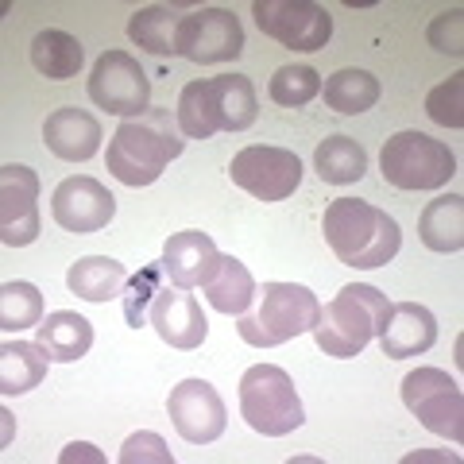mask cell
<instances>
[{
	"instance_id": "1",
	"label": "cell",
	"mask_w": 464,
	"mask_h": 464,
	"mask_svg": "<svg viewBox=\"0 0 464 464\" xmlns=\"http://www.w3.org/2000/svg\"><path fill=\"white\" fill-rule=\"evenodd\" d=\"M322 232H325V244L333 248V256L344 267H364V271L391 264L402 244L395 217H387L380 206L360 201V198L329 201V209L322 217Z\"/></svg>"
},
{
	"instance_id": "2",
	"label": "cell",
	"mask_w": 464,
	"mask_h": 464,
	"mask_svg": "<svg viewBox=\"0 0 464 464\" xmlns=\"http://www.w3.org/2000/svg\"><path fill=\"white\" fill-rule=\"evenodd\" d=\"M259 116V101L244 74H221L209 82H190L179 93V132L186 140H209L213 132H244Z\"/></svg>"
},
{
	"instance_id": "3",
	"label": "cell",
	"mask_w": 464,
	"mask_h": 464,
	"mask_svg": "<svg viewBox=\"0 0 464 464\" xmlns=\"http://www.w3.org/2000/svg\"><path fill=\"white\" fill-rule=\"evenodd\" d=\"M179 121L167 109H148L136 121H124L109 140V170L124 186H151L170 159L182 155Z\"/></svg>"
},
{
	"instance_id": "4",
	"label": "cell",
	"mask_w": 464,
	"mask_h": 464,
	"mask_svg": "<svg viewBox=\"0 0 464 464\" xmlns=\"http://www.w3.org/2000/svg\"><path fill=\"white\" fill-rule=\"evenodd\" d=\"M391 317V302L368 283H348L337 298L322 306V317L314 325V341L325 356L353 360L380 337Z\"/></svg>"
},
{
	"instance_id": "5",
	"label": "cell",
	"mask_w": 464,
	"mask_h": 464,
	"mask_svg": "<svg viewBox=\"0 0 464 464\" xmlns=\"http://www.w3.org/2000/svg\"><path fill=\"white\" fill-rule=\"evenodd\" d=\"M317 317H322V302L310 286L302 283H264L256 290V302L248 314H240V341L252 348H275L314 333Z\"/></svg>"
},
{
	"instance_id": "6",
	"label": "cell",
	"mask_w": 464,
	"mask_h": 464,
	"mask_svg": "<svg viewBox=\"0 0 464 464\" xmlns=\"http://www.w3.org/2000/svg\"><path fill=\"white\" fill-rule=\"evenodd\" d=\"M240 418L264 438H286L306 422V411L279 364H256L240 375Z\"/></svg>"
},
{
	"instance_id": "7",
	"label": "cell",
	"mask_w": 464,
	"mask_h": 464,
	"mask_svg": "<svg viewBox=\"0 0 464 464\" xmlns=\"http://www.w3.org/2000/svg\"><path fill=\"white\" fill-rule=\"evenodd\" d=\"M380 170L399 190H441L457 174V155L449 143L426 132H395L380 151Z\"/></svg>"
},
{
	"instance_id": "8",
	"label": "cell",
	"mask_w": 464,
	"mask_h": 464,
	"mask_svg": "<svg viewBox=\"0 0 464 464\" xmlns=\"http://www.w3.org/2000/svg\"><path fill=\"white\" fill-rule=\"evenodd\" d=\"M402 402L430 433L460 445L464 441V391L441 368H414L402 380Z\"/></svg>"
},
{
	"instance_id": "9",
	"label": "cell",
	"mask_w": 464,
	"mask_h": 464,
	"mask_svg": "<svg viewBox=\"0 0 464 464\" xmlns=\"http://www.w3.org/2000/svg\"><path fill=\"white\" fill-rule=\"evenodd\" d=\"M90 101L97 109H105L124 121L148 112L151 105V82L143 74V66L128 51H105L93 63L90 74Z\"/></svg>"
},
{
	"instance_id": "10",
	"label": "cell",
	"mask_w": 464,
	"mask_h": 464,
	"mask_svg": "<svg viewBox=\"0 0 464 464\" xmlns=\"http://www.w3.org/2000/svg\"><path fill=\"white\" fill-rule=\"evenodd\" d=\"M252 16L259 32L290 51H322L333 39L329 8L314 5V0H256Z\"/></svg>"
},
{
	"instance_id": "11",
	"label": "cell",
	"mask_w": 464,
	"mask_h": 464,
	"mask_svg": "<svg viewBox=\"0 0 464 464\" xmlns=\"http://www.w3.org/2000/svg\"><path fill=\"white\" fill-rule=\"evenodd\" d=\"M228 179L259 201H283L298 190L302 159L286 148H264V143H256V148H244L232 155Z\"/></svg>"
},
{
	"instance_id": "12",
	"label": "cell",
	"mask_w": 464,
	"mask_h": 464,
	"mask_svg": "<svg viewBox=\"0 0 464 464\" xmlns=\"http://www.w3.org/2000/svg\"><path fill=\"white\" fill-rule=\"evenodd\" d=\"M174 54L190 58V63H228L244 54V27L237 12L228 8H198L179 24V43Z\"/></svg>"
},
{
	"instance_id": "13",
	"label": "cell",
	"mask_w": 464,
	"mask_h": 464,
	"mask_svg": "<svg viewBox=\"0 0 464 464\" xmlns=\"http://www.w3.org/2000/svg\"><path fill=\"white\" fill-rule=\"evenodd\" d=\"M39 237V174L24 163L0 167V240L27 248Z\"/></svg>"
},
{
	"instance_id": "14",
	"label": "cell",
	"mask_w": 464,
	"mask_h": 464,
	"mask_svg": "<svg viewBox=\"0 0 464 464\" xmlns=\"http://www.w3.org/2000/svg\"><path fill=\"white\" fill-rule=\"evenodd\" d=\"M167 414H170L174 430H179V438L190 441V445H209V441L221 438L225 426H228L225 402L217 395V387L206 380H182L170 391Z\"/></svg>"
},
{
	"instance_id": "15",
	"label": "cell",
	"mask_w": 464,
	"mask_h": 464,
	"mask_svg": "<svg viewBox=\"0 0 464 464\" xmlns=\"http://www.w3.org/2000/svg\"><path fill=\"white\" fill-rule=\"evenodd\" d=\"M116 213V198L109 194V186H101L90 174H74V179L58 182L51 194V217L58 228L66 232H101Z\"/></svg>"
},
{
	"instance_id": "16",
	"label": "cell",
	"mask_w": 464,
	"mask_h": 464,
	"mask_svg": "<svg viewBox=\"0 0 464 464\" xmlns=\"http://www.w3.org/2000/svg\"><path fill=\"white\" fill-rule=\"evenodd\" d=\"M148 322L155 325L159 337H163L170 348H179V353L201 348V341H206V333H209V322H206V314H201L198 298L186 295L182 286L159 290L151 310H148Z\"/></svg>"
},
{
	"instance_id": "17",
	"label": "cell",
	"mask_w": 464,
	"mask_h": 464,
	"mask_svg": "<svg viewBox=\"0 0 464 464\" xmlns=\"http://www.w3.org/2000/svg\"><path fill=\"white\" fill-rule=\"evenodd\" d=\"M163 275L170 286H182V290H194V286H206L217 264H221V252L209 232H198V228H186V232H174V237L163 244Z\"/></svg>"
},
{
	"instance_id": "18",
	"label": "cell",
	"mask_w": 464,
	"mask_h": 464,
	"mask_svg": "<svg viewBox=\"0 0 464 464\" xmlns=\"http://www.w3.org/2000/svg\"><path fill=\"white\" fill-rule=\"evenodd\" d=\"M43 140H47V151H54L58 159H70V163H85L101 151V124L93 112H85L78 105L54 109L43 124Z\"/></svg>"
},
{
	"instance_id": "19",
	"label": "cell",
	"mask_w": 464,
	"mask_h": 464,
	"mask_svg": "<svg viewBox=\"0 0 464 464\" xmlns=\"http://www.w3.org/2000/svg\"><path fill=\"white\" fill-rule=\"evenodd\" d=\"M438 341V317L418 302H399L391 306V317L380 333V348L391 360H406V356H422Z\"/></svg>"
},
{
	"instance_id": "20",
	"label": "cell",
	"mask_w": 464,
	"mask_h": 464,
	"mask_svg": "<svg viewBox=\"0 0 464 464\" xmlns=\"http://www.w3.org/2000/svg\"><path fill=\"white\" fill-rule=\"evenodd\" d=\"M35 341L54 364H74L93 348V325L74 310H54L35 325Z\"/></svg>"
},
{
	"instance_id": "21",
	"label": "cell",
	"mask_w": 464,
	"mask_h": 464,
	"mask_svg": "<svg viewBox=\"0 0 464 464\" xmlns=\"http://www.w3.org/2000/svg\"><path fill=\"white\" fill-rule=\"evenodd\" d=\"M47 348L39 341H5L0 344V395H27L47 380Z\"/></svg>"
},
{
	"instance_id": "22",
	"label": "cell",
	"mask_w": 464,
	"mask_h": 464,
	"mask_svg": "<svg viewBox=\"0 0 464 464\" xmlns=\"http://www.w3.org/2000/svg\"><path fill=\"white\" fill-rule=\"evenodd\" d=\"M124 283H128V271L121 259H109V256H85L78 264H70L66 271V286L70 295H78L85 302H112L124 295Z\"/></svg>"
},
{
	"instance_id": "23",
	"label": "cell",
	"mask_w": 464,
	"mask_h": 464,
	"mask_svg": "<svg viewBox=\"0 0 464 464\" xmlns=\"http://www.w3.org/2000/svg\"><path fill=\"white\" fill-rule=\"evenodd\" d=\"M418 237L430 252H460L464 248V198L441 194L418 217Z\"/></svg>"
},
{
	"instance_id": "24",
	"label": "cell",
	"mask_w": 464,
	"mask_h": 464,
	"mask_svg": "<svg viewBox=\"0 0 464 464\" xmlns=\"http://www.w3.org/2000/svg\"><path fill=\"white\" fill-rule=\"evenodd\" d=\"M206 298H209V306L213 310H221V314H248L252 310V302H256V279H252V271L240 264L237 256H221V264H217V275L206 283Z\"/></svg>"
},
{
	"instance_id": "25",
	"label": "cell",
	"mask_w": 464,
	"mask_h": 464,
	"mask_svg": "<svg viewBox=\"0 0 464 464\" xmlns=\"http://www.w3.org/2000/svg\"><path fill=\"white\" fill-rule=\"evenodd\" d=\"M82 63H85V51H82V43L70 32L47 27V32H39L32 39V66L39 70L43 78H51V82L78 78Z\"/></svg>"
},
{
	"instance_id": "26",
	"label": "cell",
	"mask_w": 464,
	"mask_h": 464,
	"mask_svg": "<svg viewBox=\"0 0 464 464\" xmlns=\"http://www.w3.org/2000/svg\"><path fill=\"white\" fill-rule=\"evenodd\" d=\"M314 170L322 174V182H333V186L360 182L368 170V151L360 148L353 136H329V140L317 143Z\"/></svg>"
},
{
	"instance_id": "27",
	"label": "cell",
	"mask_w": 464,
	"mask_h": 464,
	"mask_svg": "<svg viewBox=\"0 0 464 464\" xmlns=\"http://www.w3.org/2000/svg\"><path fill=\"white\" fill-rule=\"evenodd\" d=\"M325 105L337 109L344 116H356V112H368L375 101H380V78L368 74V70H356V66H344L337 74H329L325 85Z\"/></svg>"
},
{
	"instance_id": "28",
	"label": "cell",
	"mask_w": 464,
	"mask_h": 464,
	"mask_svg": "<svg viewBox=\"0 0 464 464\" xmlns=\"http://www.w3.org/2000/svg\"><path fill=\"white\" fill-rule=\"evenodd\" d=\"M179 24L182 16L167 5H148L136 8L132 20H128V39L136 47L151 51V54H174V43H179Z\"/></svg>"
},
{
	"instance_id": "29",
	"label": "cell",
	"mask_w": 464,
	"mask_h": 464,
	"mask_svg": "<svg viewBox=\"0 0 464 464\" xmlns=\"http://www.w3.org/2000/svg\"><path fill=\"white\" fill-rule=\"evenodd\" d=\"M43 322V295L32 283H5L0 286V329L20 333Z\"/></svg>"
},
{
	"instance_id": "30",
	"label": "cell",
	"mask_w": 464,
	"mask_h": 464,
	"mask_svg": "<svg viewBox=\"0 0 464 464\" xmlns=\"http://www.w3.org/2000/svg\"><path fill=\"white\" fill-rule=\"evenodd\" d=\"M267 93L275 105H286V109H302L322 93V78H317L314 66H279L267 82Z\"/></svg>"
},
{
	"instance_id": "31",
	"label": "cell",
	"mask_w": 464,
	"mask_h": 464,
	"mask_svg": "<svg viewBox=\"0 0 464 464\" xmlns=\"http://www.w3.org/2000/svg\"><path fill=\"white\" fill-rule=\"evenodd\" d=\"M163 264H148V267H140L136 275H128V283H124V295H121V310H124V322L140 329L143 322H148V310H151V302L155 295L163 290Z\"/></svg>"
},
{
	"instance_id": "32",
	"label": "cell",
	"mask_w": 464,
	"mask_h": 464,
	"mask_svg": "<svg viewBox=\"0 0 464 464\" xmlns=\"http://www.w3.org/2000/svg\"><path fill=\"white\" fill-rule=\"evenodd\" d=\"M426 112L433 124L441 128H460L464 124V74H453L449 82L433 85L426 97Z\"/></svg>"
},
{
	"instance_id": "33",
	"label": "cell",
	"mask_w": 464,
	"mask_h": 464,
	"mask_svg": "<svg viewBox=\"0 0 464 464\" xmlns=\"http://www.w3.org/2000/svg\"><path fill=\"white\" fill-rule=\"evenodd\" d=\"M148 460H155V464H174L170 449H167V441L159 438V433H151V430L132 433V438L124 441V449H121V464H148Z\"/></svg>"
},
{
	"instance_id": "34",
	"label": "cell",
	"mask_w": 464,
	"mask_h": 464,
	"mask_svg": "<svg viewBox=\"0 0 464 464\" xmlns=\"http://www.w3.org/2000/svg\"><path fill=\"white\" fill-rule=\"evenodd\" d=\"M460 24H464V12H460V8H449V12H441V16L430 24V47H433V51H441V54H453V58H460V54H464Z\"/></svg>"
},
{
	"instance_id": "35",
	"label": "cell",
	"mask_w": 464,
	"mask_h": 464,
	"mask_svg": "<svg viewBox=\"0 0 464 464\" xmlns=\"http://www.w3.org/2000/svg\"><path fill=\"white\" fill-rule=\"evenodd\" d=\"M90 449H93V445H70L66 453H63V460H78V457H93V460H101L97 453H90Z\"/></svg>"
}]
</instances>
